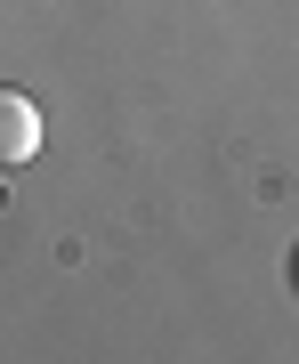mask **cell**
I'll return each mask as SVG.
<instances>
[{"label": "cell", "mask_w": 299, "mask_h": 364, "mask_svg": "<svg viewBox=\"0 0 299 364\" xmlns=\"http://www.w3.org/2000/svg\"><path fill=\"white\" fill-rule=\"evenodd\" d=\"M33 154H40V105L25 90H0V170H16Z\"/></svg>", "instance_id": "obj_1"}]
</instances>
